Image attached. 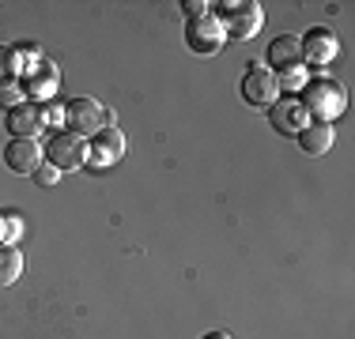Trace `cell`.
Masks as SVG:
<instances>
[{
    "label": "cell",
    "instance_id": "obj_21",
    "mask_svg": "<svg viewBox=\"0 0 355 339\" xmlns=\"http://www.w3.org/2000/svg\"><path fill=\"white\" fill-rule=\"evenodd\" d=\"M19 230H23V226H19V219H15V215H8V219H4V234H8V237H19Z\"/></svg>",
    "mask_w": 355,
    "mask_h": 339
},
{
    "label": "cell",
    "instance_id": "obj_19",
    "mask_svg": "<svg viewBox=\"0 0 355 339\" xmlns=\"http://www.w3.org/2000/svg\"><path fill=\"white\" fill-rule=\"evenodd\" d=\"M42 113H46V125H61V121H69V113H64L61 102H46V106H42Z\"/></svg>",
    "mask_w": 355,
    "mask_h": 339
},
{
    "label": "cell",
    "instance_id": "obj_3",
    "mask_svg": "<svg viewBox=\"0 0 355 339\" xmlns=\"http://www.w3.org/2000/svg\"><path fill=\"white\" fill-rule=\"evenodd\" d=\"M46 163L53 170H80L87 163V136H80V132L53 136L46 147Z\"/></svg>",
    "mask_w": 355,
    "mask_h": 339
},
{
    "label": "cell",
    "instance_id": "obj_16",
    "mask_svg": "<svg viewBox=\"0 0 355 339\" xmlns=\"http://www.w3.org/2000/svg\"><path fill=\"white\" fill-rule=\"evenodd\" d=\"M19 75H23L19 53H15L12 46H0V87H4V83H15Z\"/></svg>",
    "mask_w": 355,
    "mask_h": 339
},
{
    "label": "cell",
    "instance_id": "obj_4",
    "mask_svg": "<svg viewBox=\"0 0 355 339\" xmlns=\"http://www.w3.org/2000/svg\"><path fill=\"white\" fill-rule=\"evenodd\" d=\"M242 98L250 106H272L280 98V80L268 72L265 64H250L246 75H242Z\"/></svg>",
    "mask_w": 355,
    "mask_h": 339
},
{
    "label": "cell",
    "instance_id": "obj_1",
    "mask_svg": "<svg viewBox=\"0 0 355 339\" xmlns=\"http://www.w3.org/2000/svg\"><path fill=\"white\" fill-rule=\"evenodd\" d=\"M302 109L306 113H314L321 125H333V117L344 113V106H348V95H344V87L336 80H310L306 87H302Z\"/></svg>",
    "mask_w": 355,
    "mask_h": 339
},
{
    "label": "cell",
    "instance_id": "obj_22",
    "mask_svg": "<svg viewBox=\"0 0 355 339\" xmlns=\"http://www.w3.org/2000/svg\"><path fill=\"white\" fill-rule=\"evenodd\" d=\"M205 339H231V336H227V332H208Z\"/></svg>",
    "mask_w": 355,
    "mask_h": 339
},
{
    "label": "cell",
    "instance_id": "obj_23",
    "mask_svg": "<svg viewBox=\"0 0 355 339\" xmlns=\"http://www.w3.org/2000/svg\"><path fill=\"white\" fill-rule=\"evenodd\" d=\"M0 237H4V215H0Z\"/></svg>",
    "mask_w": 355,
    "mask_h": 339
},
{
    "label": "cell",
    "instance_id": "obj_9",
    "mask_svg": "<svg viewBox=\"0 0 355 339\" xmlns=\"http://www.w3.org/2000/svg\"><path fill=\"white\" fill-rule=\"evenodd\" d=\"M8 129H12V140H35L46 129V113L38 102H19L8 109Z\"/></svg>",
    "mask_w": 355,
    "mask_h": 339
},
{
    "label": "cell",
    "instance_id": "obj_18",
    "mask_svg": "<svg viewBox=\"0 0 355 339\" xmlns=\"http://www.w3.org/2000/svg\"><path fill=\"white\" fill-rule=\"evenodd\" d=\"M57 177H61V170H53L49 163H42V166L35 170V181L42 185V189H49V185H57Z\"/></svg>",
    "mask_w": 355,
    "mask_h": 339
},
{
    "label": "cell",
    "instance_id": "obj_6",
    "mask_svg": "<svg viewBox=\"0 0 355 339\" xmlns=\"http://www.w3.org/2000/svg\"><path fill=\"white\" fill-rule=\"evenodd\" d=\"M185 42H189L193 53L208 57V53H216V49L223 46V27H219V19L212 12H205V15H197V19L185 23Z\"/></svg>",
    "mask_w": 355,
    "mask_h": 339
},
{
    "label": "cell",
    "instance_id": "obj_8",
    "mask_svg": "<svg viewBox=\"0 0 355 339\" xmlns=\"http://www.w3.org/2000/svg\"><path fill=\"white\" fill-rule=\"evenodd\" d=\"M268 117H272V129L284 132V136H299L310 125V113L302 109L299 98H276L272 106H268Z\"/></svg>",
    "mask_w": 355,
    "mask_h": 339
},
{
    "label": "cell",
    "instance_id": "obj_20",
    "mask_svg": "<svg viewBox=\"0 0 355 339\" xmlns=\"http://www.w3.org/2000/svg\"><path fill=\"white\" fill-rule=\"evenodd\" d=\"M182 8H185V15H189V19H197V15H205L208 4H205V0H189V4H182Z\"/></svg>",
    "mask_w": 355,
    "mask_h": 339
},
{
    "label": "cell",
    "instance_id": "obj_11",
    "mask_svg": "<svg viewBox=\"0 0 355 339\" xmlns=\"http://www.w3.org/2000/svg\"><path fill=\"white\" fill-rule=\"evenodd\" d=\"M64 113H69V125L80 136H87V132L95 136L98 129H106V113H110V109H103L95 98H76Z\"/></svg>",
    "mask_w": 355,
    "mask_h": 339
},
{
    "label": "cell",
    "instance_id": "obj_10",
    "mask_svg": "<svg viewBox=\"0 0 355 339\" xmlns=\"http://www.w3.org/2000/svg\"><path fill=\"white\" fill-rule=\"evenodd\" d=\"M46 163L38 151L35 140H8L4 143V166L12 170V174H23V177H35V170Z\"/></svg>",
    "mask_w": 355,
    "mask_h": 339
},
{
    "label": "cell",
    "instance_id": "obj_14",
    "mask_svg": "<svg viewBox=\"0 0 355 339\" xmlns=\"http://www.w3.org/2000/svg\"><path fill=\"white\" fill-rule=\"evenodd\" d=\"M333 140H336V132H333V125H321V121H310L306 129L299 132V147L306 151V155H325V151H333Z\"/></svg>",
    "mask_w": 355,
    "mask_h": 339
},
{
    "label": "cell",
    "instance_id": "obj_12",
    "mask_svg": "<svg viewBox=\"0 0 355 339\" xmlns=\"http://www.w3.org/2000/svg\"><path fill=\"white\" fill-rule=\"evenodd\" d=\"M125 155V136L121 129H98L87 143V158H95L98 166H110Z\"/></svg>",
    "mask_w": 355,
    "mask_h": 339
},
{
    "label": "cell",
    "instance_id": "obj_5",
    "mask_svg": "<svg viewBox=\"0 0 355 339\" xmlns=\"http://www.w3.org/2000/svg\"><path fill=\"white\" fill-rule=\"evenodd\" d=\"M265 61H268V72H272L276 80H280V75H295L302 68V42L295 38V34H280V38H272Z\"/></svg>",
    "mask_w": 355,
    "mask_h": 339
},
{
    "label": "cell",
    "instance_id": "obj_17",
    "mask_svg": "<svg viewBox=\"0 0 355 339\" xmlns=\"http://www.w3.org/2000/svg\"><path fill=\"white\" fill-rule=\"evenodd\" d=\"M19 98H23V87H19V83H4V87H0V106H4V109L19 106Z\"/></svg>",
    "mask_w": 355,
    "mask_h": 339
},
{
    "label": "cell",
    "instance_id": "obj_15",
    "mask_svg": "<svg viewBox=\"0 0 355 339\" xmlns=\"http://www.w3.org/2000/svg\"><path fill=\"white\" fill-rule=\"evenodd\" d=\"M19 275H23L19 249H15V245H8V241H0V286H12Z\"/></svg>",
    "mask_w": 355,
    "mask_h": 339
},
{
    "label": "cell",
    "instance_id": "obj_2",
    "mask_svg": "<svg viewBox=\"0 0 355 339\" xmlns=\"http://www.w3.org/2000/svg\"><path fill=\"white\" fill-rule=\"evenodd\" d=\"M219 27H223L231 38H253V34L261 30V4L257 0H246V4H234V0H227V4H219Z\"/></svg>",
    "mask_w": 355,
    "mask_h": 339
},
{
    "label": "cell",
    "instance_id": "obj_13",
    "mask_svg": "<svg viewBox=\"0 0 355 339\" xmlns=\"http://www.w3.org/2000/svg\"><path fill=\"white\" fill-rule=\"evenodd\" d=\"M302 42V61H314V64H329L336 57V38H333V30H325V27H314V30H306V38H299Z\"/></svg>",
    "mask_w": 355,
    "mask_h": 339
},
{
    "label": "cell",
    "instance_id": "obj_7",
    "mask_svg": "<svg viewBox=\"0 0 355 339\" xmlns=\"http://www.w3.org/2000/svg\"><path fill=\"white\" fill-rule=\"evenodd\" d=\"M53 91H57V68L49 61L42 64H23V98L27 102H53Z\"/></svg>",
    "mask_w": 355,
    "mask_h": 339
}]
</instances>
